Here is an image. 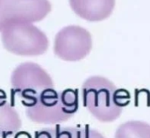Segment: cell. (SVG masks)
Masks as SVG:
<instances>
[{
    "mask_svg": "<svg viewBox=\"0 0 150 138\" xmlns=\"http://www.w3.org/2000/svg\"><path fill=\"white\" fill-rule=\"evenodd\" d=\"M83 106L101 122H112L118 119L123 108L129 103L127 92L101 76L87 78L82 85Z\"/></svg>",
    "mask_w": 150,
    "mask_h": 138,
    "instance_id": "cell-1",
    "label": "cell"
},
{
    "mask_svg": "<svg viewBox=\"0 0 150 138\" xmlns=\"http://www.w3.org/2000/svg\"><path fill=\"white\" fill-rule=\"evenodd\" d=\"M78 92L66 89L62 92L54 88L44 92L38 100L25 107L30 121L38 124H59L69 120L78 109Z\"/></svg>",
    "mask_w": 150,
    "mask_h": 138,
    "instance_id": "cell-2",
    "label": "cell"
},
{
    "mask_svg": "<svg viewBox=\"0 0 150 138\" xmlns=\"http://www.w3.org/2000/svg\"><path fill=\"white\" fill-rule=\"evenodd\" d=\"M0 33L4 48L17 55H41L47 52L49 46L46 33L32 22H11Z\"/></svg>",
    "mask_w": 150,
    "mask_h": 138,
    "instance_id": "cell-3",
    "label": "cell"
},
{
    "mask_svg": "<svg viewBox=\"0 0 150 138\" xmlns=\"http://www.w3.org/2000/svg\"><path fill=\"white\" fill-rule=\"evenodd\" d=\"M11 85L25 107L34 103L47 90L54 88L50 75L40 65L33 62L20 63L13 70Z\"/></svg>",
    "mask_w": 150,
    "mask_h": 138,
    "instance_id": "cell-4",
    "label": "cell"
},
{
    "mask_svg": "<svg viewBox=\"0 0 150 138\" xmlns=\"http://www.w3.org/2000/svg\"><path fill=\"white\" fill-rule=\"evenodd\" d=\"M92 48L90 32L79 26H68L55 35L54 53L67 62H76L85 58Z\"/></svg>",
    "mask_w": 150,
    "mask_h": 138,
    "instance_id": "cell-5",
    "label": "cell"
},
{
    "mask_svg": "<svg viewBox=\"0 0 150 138\" xmlns=\"http://www.w3.org/2000/svg\"><path fill=\"white\" fill-rule=\"evenodd\" d=\"M51 10L48 0H0V33L11 22L41 21Z\"/></svg>",
    "mask_w": 150,
    "mask_h": 138,
    "instance_id": "cell-6",
    "label": "cell"
},
{
    "mask_svg": "<svg viewBox=\"0 0 150 138\" xmlns=\"http://www.w3.org/2000/svg\"><path fill=\"white\" fill-rule=\"evenodd\" d=\"M72 11L81 18L91 22L106 19L112 13L115 0H69Z\"/></svg>",
    "mask_w": 150,
    "mask_h": 138,
    "instance_id": "cell-7",
    "label": "cell"
},
{
    "mask_svg": "<svg viewBox=\"0 0 150 138\" xmlns=\"http://www.w3.org/2000/svg\"><path fill=\"white\" fill-rule=\"evenodd\" d=\"M22 126L16 109L8 102L6 94L0 90V137L5 138L17 133Z\"/></svg>",
    "mask_w": 150,
    "mask_h": 138,
    "instance_id": "cell-8",
    "label": "cell"
},
{
    "mask_svg": "<svg viewBox=\"0 0 150 138\" xmlns=\"http://www.w3.org/2000/svg\"><path fill=\"white\" fill-rule=\"evenodd\" d=\"M34 138H105L96 129L90 127L46 128L35 133Z\"/></svg>",
    "mask_w": 150,
    "mask_h": 138,
    "instance_id": "cell-9",
    "label": "cell"
},
{
    "mask_svg": "<svg viewBox=\"0 0 150 138\" xmlns=\"http://www.w3.org/2000/svg\"><path fill=\"white\" fill-rule=\"evenodd\" d=\"M114 138H150V124L142 121H130L121 124Z\"/></svg>",
    "mask_w": 150,
    "mask_h": 138,
    "instance_id": "cell-10",
    "label": "cell"
}]
</instances>
